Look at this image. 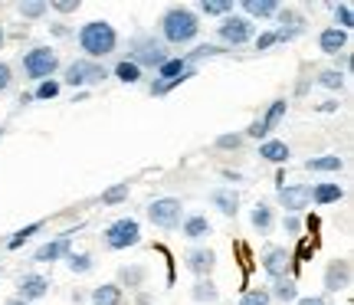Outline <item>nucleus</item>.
<instances>
[{
    "label": "nucleus",
    "instance_id": "f257e3e1",
    "mask_svg": "<svg viewBox=\"0 0 354 305\" xmlns=\"http://www.w3.org/2000/svg\"><path fill=\"white\" fill-rule=\"evenodd\" d=\"M201 33V17L190 10V7H171L161 17V39L165 46H184L194 43Z\"/></svg>",
    "mask_w": 354,
    "mask_h": 305
},
{
    "label": "nucleus",
    "instance_id": "f03ea898",
    "mask_svg": "<svg viewBox=\"0 0 354 305\" xmlns=\"http://www.w3.org/2000/svg\"><path fill=\"white\" fill-rule=\"evenodd\" d=\"M79 46H82V53H88L86 59L99 63L109 53H115L118 33H115V26L109 24V20H92V24H86L79 30Z\"/></svg>",
    "mask_w": 354,
    "mask_h": 305
},
{
    "label": "nucleus",
    "instance_id": "7ed1b4c3",
    "mask_svg": "<svg viewBox=\"0 0 354 305\" xmlns=\"http://www.w3.org/2000/svg\"><path fill=\"white\" fill-rule=\"evenodd\" d=\"M128 59L138 66L141 73L145 69H161L171 59V50L165 46L161 37H135L128 43Z\"/></svg>",
    "mask_w": 354,
    "mask_h": 305
},
{
    "label": "nucleus",
    "instance_id": "20e7f679",
    "mask_svg": "<svg viewBox=\"0 0 354 305\" xmlns=\"http://www.w3.org/2000/svg\"><path fill=\"white\" fill-rule=\"evenodd\" d=\"M59 69V56L53 46H33V50L24 53V76L37 79V82H46L53 79V73Z\"/></svg>",
    "mask_w": 354,
    "mask_h": 305
},
{
    "label": "nucleus",
    "instance_id": "39448f33",
    "mask_svg": "<svg viewBox=\"0 0 354 305\" xmlns=\"http://www.w3.org/2000/svg\"><path fill=\"white\" fill-rule=\"evenodd\" d=\"M253 20L250 17H240V13H227L220 26H216V37L223 39L227 46H246L253 39Z\"/></svg>",
    "mask_w": 354,
    "mask_h": 305
},
{
    "label": "nucleus",
    "instance_id": "423d86ee",
    "mask_svg": "<svg viewBox=\"0 0 354 305\" xmlns=\"http://www.w3.org/2000/svg\"><path fill=\"white\" fill-rule=\"evenodd\" d=\"M63 79L76 89V86H99V82H105L109 79V69L102 63H92V59H76V63L66 66Z\"/></svg>",
    "mask_w": 354,
    "mask_h": 305
},
{
    "label": "nucleus",
    "instance_id": "0eeeda50",
    "mask_svg": "<svg viewBox=\"0 0 354 305\" xmlns=\"http://www.w3.org/2000/svg\"><path fill=\"white\" fill-rule=\"evenodd\" d=\"M148 220H151L158 230H177L180 220H184V203L177 197H161L148 207Z\"/></svg>",
    "mask_w": 354,
    "mask_h": 305
},
{
    "label": "nucleus",
    "instance_id": "6e6552de",
    "mask_svg": "<svg viewBox=\"0 0 354 305\" xmlns=\"http://www.w3.org/2000/svg\"><path fill=\"white\" fill-rule=\"evenodd\" d=\"M138 240H141V227L138 220H131V216H122V220H115V223L105 227V246L109 250H128Z\"/></svg>",
    "mask_w": 354,
    "mask_h": 305
},
{
    "label": "nucleus",
    "instance_id": "1a4fd4ad",
    "mask_svg": "<svg viewBox=\"0 0 354 305\" xmlns=\"http://www.w3.org/2000/svg\"><path fill=\"white\" fill-rule=\"evenodd\" d=\"M308 201H312V187L308 184H279V203L289 210V216L305 210Z\"/></svg>",
    "mask_w": 354,
    "mask_h": 305
},
{
    "label": "nucleus",
    "instance_id": "9d476101",
    "mask_svg": "<svg viewBox=\"0 0 354 305\" xmlns=\"http://www.w3.org/2000/svg\"><path fill=\"white\" fill-rule=\"evenodd\" d=\"M289 263H292V256H289L286 246H266L263 269H266V276H269V279H282V276L289 272Z\"/></svg>",
    "mask_w": 354,
    "mask_h": 305
},
{
    "label": "nucleus",
    "instance_id": "9b49d317",
    "mask_svg": "<svg viewBox=\"0 0 354 305\" xmlns=\"http://www.w3.org/2000/svg\"><path fill=\"white\" fill-rule=\"evenodd\" d=\"M46 293H50V282H46V276H39V272H26L24 279H20V286H17V299H24L26 305L39 302Z\"/></svg>",
    "mask_w": 354,
    "mask_h": 305
},
{
    "label": "nucleus",
    "instance_id": "f8f14e48",
    "mask_svg": "<svg viewBox=\"0 0 354 305\" xmlns=\"http://www.w3.org/2000/svg\"><path fill=\"white\" fill-rule=\"evenodd\" d=\"M286 109H289V102H286V99H276L272 105H269V112H266L259 122H253V125H250V135H253V138H266V135H269V131H272V128L282 122Z\"/></svg>",
    "mask_w": 354,
    "mask_h": 305
},
{
    "label": "nucleus",
    "instance_id": "ddd939ff",
    "mask_svg": "<svg viewBox=\"0 0 354 305\" xmlns=\"http://www.w3.org/2000/svg\"><path fill=\"white\" fill-rule=\"evenodd\" d=\"M214 266H216V253H214V250L197 246V250H190V253H187V269L194 272V276L207 279V276L214 272Z\"/></svg>",
    "mask_w": 354,
    "mask_h": 305
},
{
    "label": "nucleus",
    "instance_id": "4468645a",
    "mask_svg": "<svg viewBox=\"0 0 354 305\" xmlns=\"http://www.w3.org/2000/svg\"><path fill=\"white\" fill-rule=\"evenodd\" d=\"M351 286V266L344 259H335L328 269H325V289L328 293H344Z\"/></svg>",
    "mask_w": 354,
    "mask_h": 305
},
{
    "label": "nucleus",
    "instance_id": "2eb2a0df",
    "mask_svg": "<svg viewBox=\"0 0 354 305\" xmlns=\"http://www.w3.org/2000/svg\"><path fill=\"white\" fill-rule=\"evenodd\" d=\"M69 253H73V240H69V237H56V240L43 243L33 259H37V263H56V259H66Z\"/></svg>",
    "mask_w": 354,
    "mask_h": 305
},
{
    "label": "nucleus",
    "instance_id": "dca6fc26",
    "mask_svg": "<svg viewBox=\"0 0 354 305\" xmlns=\"http://www.w3.org/2000/svg\"><path fill=\"white\" fill-rule=\"evenodd\" d=\"M318 46L325 56H338V53L348 46V33L338 30V26H328V30H322V37H318Z\"/></svg>",
    "mask_w": 354,
    "mask_h": 305
},
{
    "label": "nucleus",
    "instance_id": "f3484780",
    "mask_svg": "<svg viewBox=\"0 0 354 305\" xmlns=\"http://www.w3.org/2000/svg\"><path fill=\"white\" fill-rule=\"evenodd\" d=\"M289 145L286 141H279V138H266L263 145H259V158L263 161H269V165H286L289 161Z\"/></svg>",
    "mask_w": 354,
    "mask_h": 305
},
{
    "label": "nucleus",
    "instance_id": "a211bd4d",
    "mask_svg": "<svg viewBox=\"0 0 354 305\" xmlns=\"http://www.w3.org/2000/svg\"><path fill=\"white\" fill-rule=\"evenodd\" d=\"M210 201H214V207L220 214H227V216H233L240 210V194L233 191V187H216V191L210 194Z\"/></svg>",
    "mask_w": 354,
    "mask_h": 305
},
{
    "label": "nucleus",
    "instance_id": "6ab92c4d",
    "mask_svg": "<svg viewBox=\"0 0 354 305\" xmlns=\"http://www.w3.org/2000/svg\"><path fill=\"white\" fill-rule=\"evenodd\" d=\"M122 302H125V293L115 282H105V286L92 289V305H122Z\"/></svg>",
    "mask_w": 354,
    "mask_h": 305
},
{
    "label": "nucleus",
    "instance_id": "aec40b11",
    "mask_svg": "<svg viewBox=\"0 0 354 305\" xmlns=\"http://www.w3.org/2000/svg\"><path fill=\"white\" fill-rule=\"evenodd\" d=\"M210 220H207V216L203 214H190V216H184V237H187V240H203V237H210Z\"/></svg>",
    "mask_w": 354,
    "mask_h": 305
},
{
    "label": "nucleus",
    "instance_id": "412c9836",
    "mask_svg": "<svg viewBox=\"0 0 354 305\" xmlns=\"http://www.w3.org/2000/svg\"><path fill=\"white\" fill-rule=\"evenodd\" d=\"M344 197L342 184H315L312 187V201L318 203V207H328V203H338Z\"/></svg>",
    "mask_w": 354,
    "mask_h": 305
},
{
    "label": "nucleus",
    "instance_id": "4be33fe9",
    "mask_svg": "<svg viewBox=\"0 0 354 305\" xmlns=\"http://www.w3.org/2000/svg\"><path fill=\"white\" fill-rule=\"evenodd\" d=\"M250 220H253V227L259 230V233H269L272 223H276V210H272L269 203H256L253 214H250Z\"/></svg>",
    "mask_w": 354,
    "mask_h": 305
},
{
    "label": "nucleus",
    "instance_id": "5701e85b",
    "mask_svg": "<svg viewBox=\"0 0 354 305\" xmlns=\"http://www.w3.org/2000/svg\"><path fill=\"white\" fill-rule=\"evenodd\" d=\"M269 299H279V302H295L299 299V289H295V279L282 276V279H272V293Z\"/></svg>",
    "mask_w": 354,
    "mask_h": 305
},
{
    "label": "nucleus",
    "instance_id": "b1692460",
    "mask_svg": "<svg viewBox=\"0 0 354 305\" xmlns=\"http://www.w3.org/2000/svg\"><path fill=\"white\" fill-rule=\"evenodd\" d=\"M243 10L250 13V17H259V20H266V17H276L279 3H276V0H243Z\"/></svg>",
    "mask_w": 354,
    "mask_h": 305
},
{
    "label": "nucleus",
    "instance_id": "393cba45",
    "mask_svg": "<svg viewBox=\"0 0 354 305\" xmlns=\"http://www.w3.org/2000/svg\"><path fill=\"white\" fill-rule=\"evenodd\" d=\"M194 66H187V59L184 56H171L161 69H158V76L161 79H177V76H184V73H190Z\"/></svg>",
    "mask_w": 354,
    "mask_h": 305
},
{
    "label": "nucleus",
    "instance_id": "a878e982",
    "mask_svg": "<svg viewBox=\"0 0 354 305\" xmlns=\"http://www.w3.org/2000/svg\"><path fill=\"white\" fill-rule=\"evenodd\" d=\"M342 158H338V154H322V158H312V161H308V171H318V174H328V171H342Z\"/></svg>",
    "mask_w": 354,
    "mask_h": 305
},
{
    "label": "nucleus",
    "instance_id": "bb28decb",
    "mask_svg": "<svg viewBox=\"0 0 354 305\" xmlns=\"http://www.w3.org/2000/svg\"><path fill=\"white\" fill-rule=\"evenodd\" d=\"M190 295H194L197 302H207V305H210V302H216V299H220V289H216L210 279H201L197 286H194V293H190Z\"/></svg>",
    "mask_w": 354,
    "mask_h": 305
},
{
    "label": "nucleus",
    "instance_id": "cd10ccee",
    "mask_svg": "<svg viewBox=\"0 0 354 305\" xmlns=\"http://www.w3.org/2000/svg\"><path fill=\"white\" fill-rule=\"evenodd\" d=\"M201 13H207V17H227V13H233V0H203L201 3Z\"/></svg>",
    "mask_w": 354,
    "mask_h": 305
},
{
    "label": "nucleus",
    "instance_id": "c85d7f7f",
    "mask_svg": "<svg viewBox=\"0 0 354 305\" xmlns=\"http://www.w3.org/2000/svg\"><path fill=\"white\" fill-rule=\"evenodd\" d=\"M112 73H115V79H122V82H128V86H131V82H138V79H141V69H138L135 63H131V59H122V63L115 66Z\"/></svg>",
    "mask_w": 354,
    "mask_h": 305
},
{
    "label": "nucleus",
    "instance_id": "c756f323",
    "mask_svg": "<svg viewBox=\"0 0 354 305\" xmlns=\"http://www.w3.org/2000/svg\"><path fill=\"white\" fill-rule=\"evenodd\" d=\"M118 279L125 282L128 289H141V282H145V269L141 266H122L118 269Z\"/></svg>",
    "mask_w": 354,
    "mask_h": 305
},
{
    "label": "nucleus",
    "instance_id": "7c9ffc66",
    "mask_svg": "<svg viewBox=\"0 0 354 305\" xmlns=\"http://www.w3.org/2000/svg\"><path fill=\"white\" fill-rule=\"evenodd\" d=\"M20 17H26V20H39L43 13H46V0H20Z\"/></svg>",
    "mask_w": 354,
    "mask_h": 305
},
{
    "label": "nucleus",
    "instance_id": "2f4dec72",
    "mask_svg": "<svg viewBox=\"0 0 354 305\" xmlns=\"http://www.w3.org/2000/svg\"><path fill=\"white\" fill-rule=\"evenodd\" d=\"M318 86L338 92L344 86V73H338V69H325V73H318Z\"/></svg>",
    "mask_w": 354,
    "mask_h": 305
},
{
    "label": "nucleus",
    "instance_id": "473e14b6",
    "mask_svg": "<svg viewBox=\"0 0 354 305\" xmlns=\"http://www.w3.org/2000/svg\"><path fill=\"white\" fill-rule=\"evenodd\" d=\"M37 230H43V223H39V220H37V223H30V227H24V230H17L10 240H7V246H10V250H20V246H24V243L37 233Z\"/></svg>",
    "mask_w": 354,
    "mask_h": 305
},
{
    "label": "nucleus",
    "instance_id": "72a5a7b5",
    "mask_svg": "<svg viewBox=\"0 0 354 305\" xmlns=\"http://www.w3.org/2000/svg\"><path fill=\"white\" fill-rule=\"evenodd\" d=\"M276 20L282 24V30H286V26H289V30H302V17H299L295 10H289V7H279Z\"/></svg>",
    "mask_w": 354,
    "mask_h": 305
},
{
    "label": "nucleus",
    "instance_id": "f704fd0d",
    "mask_svg": "<svg viewBox=\"0 0 354 305\" xmlns=\"http://www.w3.org/2000/svg\"><path fill=\"white\" fill-rule=\"evenodd\" d=\"M272 299H269V289H246V293L240 295V305H269Z\"/></svg>",
    "mask_w": 354,
    "mask_h": 305
},
{
    "label": "nucleus",
    "instance_id": "c9c22d12",
    "mask_svg": "<svg viewBox=\"0 0 354 305\" xmlns=\"http://www.w3.org/2000/svg\"><path fill=\"white\" fill-rule=\"evenodd\" d=\"M66 263H69L73 272H88V269H92V256L88 253H69L66 256Z\"/></svg>",
    "mask_w": 354,
    "mask_h": 305
},
{
    "label": "nucleus",
    "instance_id": "e433bc0d",
    "mask_svg": "<svg viewBox=\"0 0 354 305\" xmlns=\"http://www.w3.org/2000/svg\"><path fill=\"white\" fill-rule=\"evenodd\" d=\"M59 95V82L56 79H46V82H39L37 92L30 95V99H56Z\"/></svg>",
    "mask_w": 354,
    "mask_h": 305
},
{
    "label": "nucleus",
    "instance_id": "4c0bfd02",
    "mask_svg": "<svg viewBox=\"0 0 354 305\" xmlns=\"http://www.w3.org/2000/svg\"><path fill=\"white\" fill-rule=\"evenodd\" d=\"M216 53H223V50H220V46H210V43H203V46H197L194 53H187L184 59H187V66H194L197 59H203V56H216Z\"/></svg>",
    "mask_w": 354,
    "mask_h": 305
},
{
    "label": "nucleus",
    "instance_id": "58836bf2",
    "mask_svg": "<svg viewBox=\"0 0 354 305\" xmlns=\"http://www.w3.org/2000/svg\"><path fill=\"white\" fill-rule=\"evenodd\" d=\"M125 197H128V181L125 184H115L112 191L102 194V203H118V201H125Z\"/></svg>",
    "mask_w": 354,
    "mask_h": 305
},
{
    "label": "nucleus",
    "instance_id": "ea45409f",
    "mask_svg": "<svg viewBox=\"0 0 354 305\" xmlns=\"http://www.w3.org/2000/svg\"><path fill=\"white\" fill-rule=\"evenodd\" d=\"M335 20H338V30H344V33H348V26H354V13H351V7H335Z\"/></svg>",
    "mask_w": 354,
    "mask_h": 305
},
{
    "label": "nucleus",
    "instance_id": "a19ab883",
    "mask_svg": "<svg viewBox=\"0 0 354 305\" xmlns=\"http://www.w3.org/2000/svg\"><path fill=\"white\" fill-rule=\"evenodd\" d=\"M279 39H276V30H266V33H259L256 37V50L263 53V50H269V46H276Z\"/></svg>",
    "mask_w": 354,
    "mask_h": 305
},
{
    "label": "nucleus",
    "instance_id": "79ce46f5",
    "mask_svg": "<svg viewBox=\"0 0 354 305\" xmlns=\"http://www.w3.org/2000/svg\"><path fill=\"white\" fill-rule=\"evenodd\" d=\"M10 86H13V69L3 63V59H0V95L10 89Z\"/></svg>",
    "mask_w": 354,
    "mask_h": 305
},
{
    "label": "nucleus",
    "instance_id": "37998d69",
    "mask_svg": "<svg viewBox=\"0 0 354 305\" xmlns=\"http://www.w3.org/2000/svg\"><path fill=\"white\" fill-rule=\"evenodd\" d=\"M46 7H53V10H59V13H76L79 10V0H50Z\"/></svg>",
    "mask_w": 354,
    "mask_h": 305
},
{
    "label": "nucleus",
    "instance_id": "c03bdc74",
    "mask_svg": "<svg viewBox=\"0 0 354 305\" xmlns=\"http://www.w3.org/2000/svg\"><path fill=\"white\" fill-rule=\"evenodd\" d=\"M240 145H243V135H220V138H216V148H233V151H236Z\"/></svg>",
    "mask_w": 354,
    "mask_h": 305
},
{
    "label": "nucleus",
    "instance_id": "a18cd8bd",
    "mask_svg": "<svg viewBox=\"0 0 354 305\" xmlns=\"http://www.w3.org/2000/svg\"><path fill=\"white\" fill-rule=\"evenodd\" d=\"M282 227H286L289 237H299V233H302V220H299V216H286V223H282Z\"/></svg>",
    "mask_w": 354,
    "mask_h": 305
},
{
    "label": "nucleus",
    "instance_id": "49530a36",
    "mask_svg": "<svg viewBox=\"0 0 354 305\" xmlns=\"http://www.w3.org/2000/svg\"><path fill=\"white\" fill-rule=\"evenodd\" d=\"M299 305H325L322 295H308V299H299Z\"/></svg>",
    "mask_w": 354,
    "mask_h": 305
},
{
    "label": "nucleus",
    "instance_id": "de8ad7c7",
    "mask_svg": "<svg viewBox=\"0 0 354 305\" xmlns=\"http://www.w3.org/2000/svg\"><path fill=\"white\" fill-rule=\"evenodd\" d=\"M53 33H56V37H66L69 30H66V24H53Z\"/></svg>",
    "mask_w": 354,
    "mask_h": 305
},
{
    "label": "nucleus",
    "instance_id": "09e8293b",
    "mask_svg": "<svg viewBox=\"0 0 354 305\" xmlns=\"http://www.w3.org/2000/svg\"><path fill=\"white\" fill-rule=\"evenodd\" d=\"M3 305H26V302H24V299H7Z\"/></svg>",
    "mask_w": 354,
    "mask_h": 305
},
{
    "label": "nucleus",
    "instance_id": "8fccbe9b",
    "mask_svg": "<svg viewBox=\"0 0 354 305\" xmlns=\"http://www.w3.org/2000/svg\"><path fill=\"white\" fill-rule=\"evenodd\" d=\"M0 50H3V26H0Z\"/></svg>",
    "mask_w": 354,
    "mask_h": 305
},
{
    "label": "nucleus",
    "instance_id": "3c124183",
    "mask_svg": "<svg viewBox=\"0 0 354 305\" xmlns=\"http://www.w3.org/2000/svg\"><path fill=\"white\" fill-rule=\"evenodd\" d=\"M0 135H3V128H0Z\"/></svg>",
    "mask_w": 354,
    "mask_h": 305
}]
</instances>
